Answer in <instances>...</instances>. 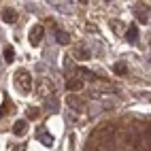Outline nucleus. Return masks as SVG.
<instances>
[{
  "instance_id": "3",
  "label": "nucleus",
  "mask_w": 151,
  "mask_h": 151,
  "mask_svg": "<svg viewBox=\"0 0 151 151\" xmlns=\"http://www.w3.org/2000/svg\"><path fill=\"white\" fill-rule=\"evenodd\" d=\"M9 113H13V100L9 98V96H4L2 106H0V117H6Z\"/></svg>"
},
{
  "instance_id": "14",
  "label": "nucleus",
  "mask_w": 151,
  "mask_h": 151,
  "mask_svg": "<svg viewBox=\"0 0 151 151\" xmlns=\"http://www.w3.org/2000/svg\"><path fill=\"white\" fill-rule=\"evenodd\" d=\"M75 58H77V60H87V58H89V51H87V49H81L79 53H75Z\"/></svg>"
},
{
  "instance_id": "13",
  "label": "nucleus",
  "mask_w": 151,
  "mask_h": 151,
  "mask_svg": "<svg viewBox=\"0 0 151 151\" xmlns=\"http://www.w3.org/2000/svg\"><path fill=\"white\" fill-rule=\"evenodd\" d=\"M113 70H115L117 75H126V70H128V68H126V64H124V62H117V64L113 66Z\"/></svg>"
},
{
  "instance_id": "5",
  "label": "nucleus",
  "mask_w": 151,
  "mask_h": 151,
  "mask_svg": "<svg viewBox=\"0 0 151 151\" xmlns=\"http://www.w3.org/2000/svg\"><path fill=\"white\" fill-rule=\"evenodd\" d=\"M26 130H28V122H26V119H19V122H15V126H13V134L24 136Z\"/></svg>"
},
{
  "instance_id": "9",
  "label": "nucleus",
  "mask_w": 151,
  "mask_h": 151,
  "mask_svg": "<svg viewBox=\"0 0 151 151\" xmlns=\"http://www.w3.org/2000/svg\"><path fill=\"white\" fill-rule=\"evenodd\" d=\"M2 55H4V62H6V64H13V60H15V49H13L11 45H6V47L2 49Z\"/></svg>"
},
{
  "instance_id": "8",
  "label": "nucleus",
  "mask_w": 151,
  "mask_h": 151,
  "mask_svg": "<svg viewBox=\"0 0 151 151\" xmlns=\"http://www.w3.org/2000/svg\"><path fill=\"white\" fill-rule=\"evenodd\" d=\"M36 136H38V140H41V143H43L45 147H51V145H53V138H51V134H47L45 130H38V134H36Z\"/></svg>"
},
{
  "instance_id": "4",
  "label": "nucleus",
  "mask_w": 151,
  "mask_h": 151,
  "mask_svg": "<svg viewBox=\"0 0 151 151\" xmlns=\"http://www.w3.org/2000/svg\"><path fill=\"white\" fill-rule=\"evenodd\" d=\"M2 22H4V24H15V22H17L15 9H2Z\"/></svg>"
},
{
  "instance_id": "15",
  "label": "nucleus",
  "mask_w": 151,
  "mask_h": 151,
  "mask_svg": "<svg viewBox=\"0 0 151 151\" xmlns=\"http://www.w3.org/2000/svg\"><path fill=\"white\" fill-rule=\"evenodd\" d=\"M36 115H38V111H36V109H30V111H28V119H34Z\"/></svg>"
},
{
  "instance_id": "6",
  "label": "nucleus",
  "mask_w": 151,
  "mask_h": 151,
  "mask_svg": "<svg viewBox=\"0 0 151 151\" xmlns=\"http://www.w3.org/2000/svg\"><path fill=\"white\" fill-rule=\"evenodd\" d=\"M66 102L70 104V109H75V111H81V109H83V100L77 98L75 94H70V96L66 98Z\"/></svg>"
},
{
  "instance_id": "11",
  "label": "nucleus",
  "mask_w": 151,
  "mask_h": 151,
  "mask_svg": "<svg viewBox=\"0 0 151 151\" xmlns=\"http://www.w3.org/2000/svg\"><path fill=\"white\" fill-rule=\"evenodd\" d=\"M55 41H58L60 45H68V43H70V38H68L66 32H62V30H55Z\"/></svg>"
},
{
  "instance_id": "1",
  "label": "nucleus",
  "mask_w": 151,
  "mask_h": 151,
  "mask_svg": "<svg viewBox=\"0 0 151 151\" xmlns=\"http://www.w3.org/2000/svg\"><path fill=\"white\" fill-rule=\"evenodd\" d=\"M15 85H17V89L22 94H28L30 89H32V75L28 73V70H17L15 73Z\"/></svg>"
},
{
  "instance_id": "10",
  "label": "nucleus",
  "mask_w": 151,
  "mask_h": 151,
  "mask_svg": "<svg viewBox=\"0 0 151 151\" xmlns=\"http://www.w3.org/2000/svg\"><path fill=\"white\" fill-rule=\"evenodd\" d=\"M66 87L70 89V92H79V89L83 87V81H81V79H68V81H66Z\"/></svg>"
},
{
  "instance_id": "12",
  "label": "nucleus",
  "mask_w": 151,
  "mask_h": 151,
  "mask_svg": "<svg viewBox=\"0 0 151 151\" xmlns=\"http://www.w3.org/2000/svg\"><path fill=\"white\" fill-rule=\"evenodd\" d=\"M143 147H145L147 151H151V130H149V132H145V136H143Z\"/></svg>"
},
{
  "instance_id": "2",
  "label": "nucleus",
  "mask_w": 151,
  "mask_h": 151,
  "mask_svg": "<svg viewBox=\"0 0 151 151\" xmlns=\"http://www.w3.org/2000/svg\"><path fill=\"white\" fill-rule=\"evenodd\" d=\"M41 38H43V26H34L32 30H30V43L36 47L38 43H41Z\"/></svg>"
},
{
  "instance_id": "16",
  "label": "nucleus",
  "mask_w": 151,
  "mask_h": 151,
  "mask_svg": "<svg viewBox=\"0 0 151 151\" xmlns=\"http://www.w3.org/2000/svg\"><path fill=\"white\" fill-rule=\"evenodd\" d=\"M85 151H92V147H87V149H85ZM94 151H98V149H94Z\"/></svg>"
},
{
  "instance_id": "7",
  "label": "nucleus",
  "mask_w": 151,
  "mask_h": 151,
  "mask_svg": "<svg viewBox=\"0 0 151 151\" xmlns=\"http://www.w3.org/2000/svg\"><path fill=\"white\" fill-rule=\"evenodd\" d=\"M126 41L132 43V45L138 41V30H136V26H130V28L126 30Z\"/></svg>"
}]
</instances>
